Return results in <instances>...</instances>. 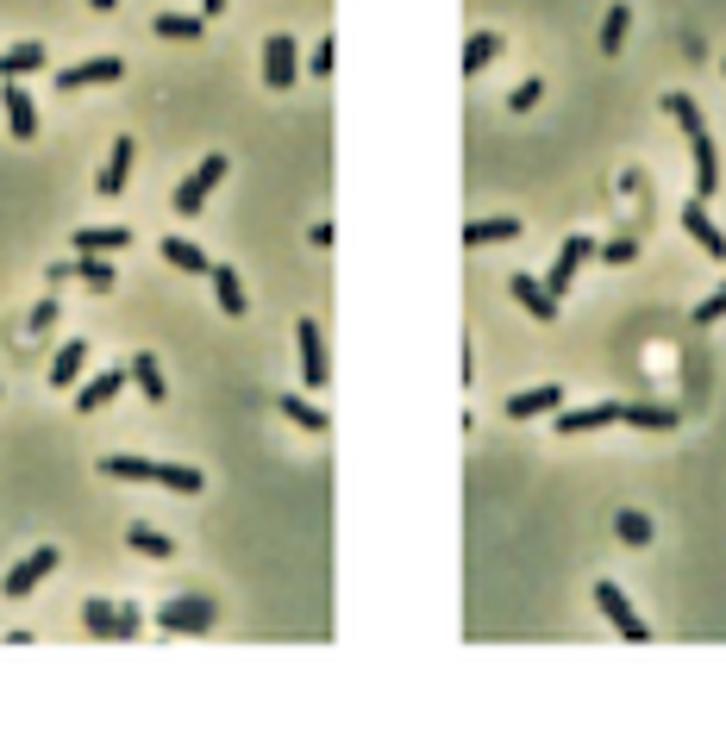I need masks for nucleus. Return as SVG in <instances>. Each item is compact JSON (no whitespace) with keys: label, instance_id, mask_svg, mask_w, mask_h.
Here are the masks:
<instances>
[{"label":"nucleus","instance_id":"obj_8","mask_svg":"<svg viewBox=\"0 0 726 732\" xmlns=\"http://www.w3.org/2000/svg\"><path fill=\"white\" fill-rule=\"evenodd\" d=\"M589 251H595V238H582V232H570V238L557 245V263H551L545 276H539L551 295H557V301L570 295V282H576V270H582V257H589Z\"/></svg>","mask_w":726,"mask_h":732},{"label":"nucleus","instance_id":"obj_34","mask_svg":"<svg viewBox=\"0 0 726 732\" xmlns=\"http://www.w3.org/2000/svg\"><path fill=\"white\" fill-rule=\"evenodd\" d=\"M714 320H726V282H721V295L696 301V326H714Z\"/></svg>","mask_w":726,"mask_h":732},{"label":"nucleus","instance_id":"obj_15","mask_svg":"<svg viewBox=\"0 0 726 732\" xmlns=\"http://www.w3.org/2000/svg\"><path fill=\"white\" fill-rule=\"evenodd\" d=\"M507 288H514V301H520L526 313L539 320V326H551V320H557V295H551V288H545L539 276H514Z\"/></svg>","mask_w":726,"mask_h":732},{"label":"nucleus","instance_id":"obj_33","mask_svg":"<svg viewBox=\"0 0 726 732\" xmlns=\"http://www.w3.org/2000/svg\"><path fill=\"white\" fill-rule=\"evenodd\" d=\"M626 32H632V13H626V7H607V20H601V51H607V57H620Z\"/></svg>","mask_w":726,"mask_h":732},{"label":"nucleus","instance_id":"obj_4","mask_svg":"<svg viewBox=\"0 0 726 732\" xmlns=\"http://www.w3.org/2000/svg\"><path fill=\"white\" fill-rule=\"evenodd\" d=\"M82 626L95 632V638H138V632H145V613H138V607L132 601H88L82 607Z\"/></svg>","mask_w":726,"mask_h":732},{"label":"nucleus","instance_id":"obj_12","mask_svg":"<svg viewBox=\"0 0 726 732\" xmlns=\"http://www.w3.org/2000/svg\"><path fill=\"white\" fill-rule=\"evenodd\" d=\"M125 63L120 57H88V63H70V70H57V88L70 95V88H100V82H120Z\"/></svg>","mask_w":726,"mask_h":732},{"label":"nucleus","instance_id":"obj_42","mask_svg":"<svg viewBox=\"0 0 726 732\" xmlns=\"http://www.w3.org/2000/svg\"><path fill=\"white\" fill-rule=\"evenodd\" d=\"M721 76H726V63H721Z\"/></svg>","mask_w":726,"mask_h":732},{"label":"nucleus","instance_id":"obj_23","mask_svg":"<svg viewBox=\"0 0 726 732\" xmlns=\"http://www.w3.org/2000/svg\"><path fill=\"white\" fill-rule=\"evenodd\" d=\"M63 276H82L88 288H113V263L107 257H75V263H57L50 270V282H63Z\"/></svg>","mask_w":726,"mask_h":732},{"label":"nucleus","instance_id":"obj_29","mask_svg":"<svg viewBox=\"0 0 726 732\" xmlns=\"http://www.w3.org/2000/svg\"><path fill=\"white\" fill-rule=\"evenodd\" d=\"M620 426H639V432H670V426H676V413H670V407H639V401H632V407H620Z\"/></svg>","mask_w":726,"mask_h":732},{"label":"nucleus","instance_id":"obj_7","mask_svg":"<svg viewBox=\"0 0 726 732\" xmlns=\"http://www.w3.org/2000/svg\"><path fill=\"white\" fill-rule=\"evenodd\" d=\"M595 607L607 613V620H614V626H620L626 645H645V638H651V626L639 620V607L626 601V588H620V582H595Z\"/></svg>","mask_w":726,"mask_h":732},{"label":"nucleus","instance_id":"obj_18","mask_svg":"<svg viewBox=\"0 0 726 732\" xmlns=\"http://www.w3.org/2000/svg\"><path fill=\"white\" fill-rule=\"evenodd\" d=\"M564 407V388L545 382V388H526V395H507V420H539V413H557Z\"/></svg>","mask_w":726,"mask_h":732},{"label":"nucleus","instance_id":"obj_27","mask_svg":"<svg viewBox=\"0 0 726 732\" xmlns=\"http://www.w3.org/2000/svg\"><path fill=\"white\" fill-rule=\"evenodd\" d=\"M495 57H501V32H476L470 45H464V76H482Z\"/></svg>","mask_w":726,"mask_h":732},{"label":"nucleus","instance_id":"obj_26","mask_svg":"<svg viewBox=\"0 0 726 732\" xmlns=\"http://www.w3.org/2000/svg\"><path fill=\"white\" fill-rule=\"evenodd\" d=\"M507 238H520V220H470L464 226V245H507Z\"/></svg>","mask_w":726,"mask_h":732},{"label":"nucleus","instance_id":"obj_16","mask_svg":"<svg viewBox=\"0 0 726 732\" xmlns=\"http://www.w3.org/2000/svg\"><path fill=\"white\" fill-rule=\"evenodd\" d=\"M70 245H75V257H113V251L132 245V232H125V226H82Z\"/></svg>","mask_w":726,"mask_h":732},{"label":"nucleus","instance_id":"obj_37","mask_svg":"<svg viewBox=\"0 0 726 732\" xmlns=\"http://www.w3.org/2000/svg\"><path fill=\"white\" fill-rule=\"evenodd\" d=\"M307 70H313V76H332V38H320V51H313Z\"/></svg>","mask_w":726,"mask_h":732},{"label":"nucleus","instance_id":"obj_2","mask_svg":"<svg viewBox=\"0 0 726 732\" xmlns=\"http://www.w3.org/2000/svg\"><path fill=\"white\" fill-rule=\"evenodd\" d=\"M100 476L113 482H157V488H175V495H200L207 476L195 463H157V457H100Z\"/></svg>","mask_w":726,"mask_h":732},{"label":"nucleus","instance_id":"obj_28","mask_svg":"<svg viewBox=\"0 0 726 732\" xmlns=\"http://www.w3.org/2000/svg\"><path fill=\"white\" fill-rule=\"evenodd\" d=\"M157 38H175V45H188V38H200V32H207V20H200V13H157Z\"/></svg>","mask_w":726,"mask_h":732},{"label":"nucleus","instance_id":"obj_39","mask_svg":"<svg viewBox=\"0 0 726 732\" xmlns=\"http://www.w3.org/2000/svg\"><path fill=\"white\" fill-rule=\"evenodd\" d=\"M332 238H339V232L325 226V220H320V226H313V232H307V245H313V251H325V245H332Z\"/></svg>","mask_w":726,"mask_h":732},{"label":"nucleus","instance_id":"obj_3","mask_svg":"<svg viewBox=\"0 0 726 732\" xmlns=\"http://www.w3.org/2000/svg\"><path fill=\"white\" fill-rule=\"evenodd\" d=\"M213 620H220V601H213V595H175V601L157 607V626H163V632H182V638L207 632Z\"/></svg>","mask_w":726,"mask_h":732},{"label":"nucleus","instance_id":"obj_36","mask_svg":"<svg viewBox=\"0 0 726 732\" xmlns=\"http://www.w3.org/2000/svg\"><path fill=\"white\" fill-rule=\"evenodd\" d=\"M601 257L620 270V263H632V257H639V245H632V238H607V245H601Z\"/></svg>","mask_w":726,"mask_h":732},{"label":"nucleus","instance_id":"obj_30","mask_svg":"<svg viewBox=\"0 0 726 732\" xmlns=\"http://www.w3.org/2000/svg\"><path fill=\"white\" fill-rule=\"evenodd\" d=\"M614 532H620V545H632V551H645L651 545V520L639 513V507H620V513H614Z\"/></svg>","mask_w":726,"mask_h":732},{"label":"nucleus","instance_id":"obj_32","mask_svg":"<svg viewBox=\"0 0 726 732\" xmlns=\"http://www.w3.org/2000/svg\"><path fill=\"white\" fill-rule=\"evenodd\" d=\"M275 407H282V413H288V420H295L300 432H325V426H332V420H325V407L300 401V395H282V401H275Z\"/></svg>","mask_w":726,"mask_h":732},{"label":"nucleus","instance_id":"obj_40","mask_svg":"<svg viewBox=\"0 0 726 732\" xmlns=\"http://www.w3.org/2000/svg\"><path fill=\"white\" fill-rule=\"evenodd\" d=\"M213 13H225V0H200V20H213Z\"/></svg>","mask_w":726,"mask_h":732},{"label":"nucleus","instance_id":"obj_17","mask_svg":"<svg viewBox=\"0 0 726 732\" xmlns=\"http://www.w3.org/2000/svg\"><path fill=\"white\" fill-rule=\"evenodd\" d=\"M682 232H689V238H696L707 257H726V232L707 220V201H689V207H682Z\"/></svg>","mask_w":726,"mask_h":732},{"label":"nucleus","instance_id":"obj_14","mask_svg":"<svg viewBox=\"0 0 726 732\" xmlns=\"http://www.w3.org/2000/svg\"><path fill=\"white\" fill-rule=\"evenodd\" d=\"M132 157H138V145H132V138H113V157L100 163V176H95V195H125V176H132Z\"/></svg>","mask_w":726,"mask_h":732},{"label":"nucleus","instance_id":"obj_11","mask_svg":"<svg viewBox=\"0 0 726 732\" xmlns=\"http://www.w3.org/2000/svg\"><path fill=\"white\" fill-rule=\"evenodd\" d=\"M0 107H7V132L20 145H32L38 138V107H32V95H25L20 82H0Z\"/></svg>","mask_w":726,"mask_h":732},{"label":"nucleus","instance_id":"obj_5","mask_svg":"<svg viewBox=\"0 0 726 732\" xmlns=\"http://www.w3.org/2000/svg\"><path fill=\"white\" fill-rule=\"evenodd\" d=\"M220 182H225V157L220 151L200 157L195 170L182 176V188H175V213H182V220H188V213H200V207H207V195H213Z\"/></svg>","mask_w":726,"mask_h":732},{"label":"nucleus","instance_id":"obj_25","mask_svg":"<svg viewBox=\"0 0 726 732\" xmlns=\"http://www.w3.org/2000/svg\"><path fill=\"white\" fill-rule=\"evenodd\" d=\"M163 263L188 270V276H207V270H213V257L200 251V245H188V238H163Z\"/></svg>","mask_w":726,"mask_h":732},{"label":"nucleus","instance_id":"obj_41","mask_svg":"<svg viewBox=\"0 0 726 732\" xmlns=\"http://www.w3.org/2000/svg\"><path fill=\"white\" fill-rule=\"evenodd\" d=\"M88 7H95V13H113V7H120V0H88Z\"/></svg>","mask_w":726,"mask_h":732},{"label":"nucleus","instance_id":"obj_10","mask_svg":"<svg viewBox=\"0 0 726 732\" xmlns=\"http://www.w3.org/2000/svg\"><path fill=\"white\" fill-rule=\"evenodd\" d=\"M295 76H300L295 38H288V32H270V45H263V82H270V88H295Z\"/></svg>","mask_w":726,"mask_h":732},{"label":"nucleus","instance_id":"obj_24","mask_svg":"<svg viewBox=\"0 0 726 732\" xmlns=\"http://www.w3.org/2000/svg\"><path fill=\"white\" fill-rule=\"evenodd\" d=\"M32 70H45V45H13V51H0V82H20Z\"/></svg>","mask_w":726,"mask_h":732},{"label":"nucleus","instance_id":"obj_19","mask_svg":"<svg viewBox=\"0 0 726 732\" xmlns=\"http://www.w3.org/2000/svg\"><path fill=\"white\" fill-rule=\"evenodd\" d=\"M82 370H88V338H70L63 351L50 357V388H75Z\"/></svg>","mask_w":726,"mask_h":732},{"label":"nucleus","instance_id":"obj_6","mask_svg":"<svg viewBox=\"0 0 726 732\" xmlns=\"http://www.w3.org/2000/svg\"><path fill=\"white\" fill-rule=\"evenodd\" d=\"M57 563H63V551H57V545H38V551H25L20 563L7 570V582H0V595H13V601H25V595H32V588H38V582H45L50 570H57Z\"/></svg>","mask_w":726,"mask_h":732},{"label":"nucleus","instance_id":"obj_22","mask_svg":"<svg viewBox=\"0 0 726 732\" xmlns=\"http://www.w3.org/2000/svg\"><path fill=\"white\" fill-rule=\"evenodd\" d=\"M120 388H125V370H100L88 388H75V413H100V407L113 401Z\"/></svg>","mask_w":726,"mask_h":732},{"label":"nucleus","instance_id":"obj_13","mask_svg":"<svg viewBox=\"0 0 726 732\" xmlns=\"http://www.w3.org/2000/svg\"><path fill=\"white\" fill-rule=\"evenodd\" d=\"M620 420V401H601V407H564L557 413V438H582V432H601Z\"/></svg>","mask_w":726,"mask_h":732},{"label":"nucleus","instance_id":"obj_21","mask_svg":"<svg viewBox=\"0 0 726 732\" xmlns=\"http://www.w3.org/2000/svg\"><path fill=\"white\" fill-rule=\"evenodd\" d=\"M207 282H213V295H220V313H232V320H238V313H245V282H238V270H232V263H213V270H207Z\"/></svg>","mask_w":726,"mask_h":732},{"label":"nucleus","instance_id":"obj_38","mask_svg":"<svg viewBox=\"0 0 726 732\" xmlns=\"http://www.w3.org/2000/svg\"><path fill=\"white\" fill-rule=\"evenodd\" d=\"M45 326H57V301H38V307H32V332H45Z\"/></svg>","mask_w":726,"mask_h":732},{"label":"nucleus","instance_id":"obj_1","mask_svg":"<svg viewBox=\"0 0 726 732\" xmlns=\"http://www.w3.org/2000/svg\"><path fill=\"white\" fill-rule=\"evenodd\" d=\"M664 113H670L682 138H689V151H696V201H714L721 195V157H714V132L701 126V113L689 95H664Z\"/></svg>","mask_w":726,"mask_h":732},{"label":"nucleus","instance_id":"obj_9","mask_svg":"<svg viewBox=\"0 0 726 732\" xmlns=\"http://www.w3.org/2000/svg\"><path fill=\"white\" fill-rule=\"evenodd\" d=\"M295 345H300V382H307V388H325V376H332V363H325L320 320H300V326H295Z\"/></svg>","mask_w":726,"mask_h":732},{"label":"nucleus","instance_id":"obj_35","mask_svg":"<svg viewBox=\"0 0 726 732\" xmlns=\"http://www.w3.org/2000/svg\"><path fill=\"white\" fill-rule=\"evenodd\" d=\"M539 95H545V82H520V88L507 95V107H514V113H526V107H539Z\"/></svg>","mask_w":726,"mask_h":732},{"label":"nucleus","instance_id":"obj_31","mask_svg":"<svg viewBox=\"0 0 726 732\" xmlns=\"http://www.w3.org/2000/svg\"><path fill=\"white\" fill-rule=\"evenodd\" d=\"M125 545H132L138 557H170L175 551V538H163V532L145 526V520H138V526H125Z\"/></svg>","mask_w":726,"mask_h":732},{"label":"nucleus","instance_id":"obj_20","mask_svg":"<svg viewBox=\"0 0 726 732\" xmlns=\"http://www.w3.org/2000/svg\"><path fill=\"white\" fill-rule=\"evenodd\" d=\"M125 382H138V395H145L150 407L170 395V382H163V370H157V357H150V351H138L132 363H125Z\"/></svg>","mask_w":726,"mask_h":732}]
</instances>
